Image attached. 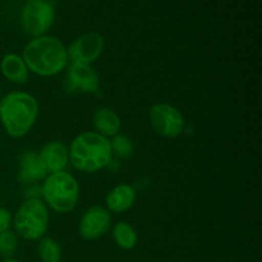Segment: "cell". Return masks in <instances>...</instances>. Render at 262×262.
<instances>
[{
    "instance_id": "4",
    "label": "cell",
    "mask_w": 262,
    "mask_h": 262,
    "mask_svg": "<svg viewBox=\"0 0 262 262\" xmlns=\"http://www.w3.org/2000/svg\"><path fill=\"white\" fill-rule=\"evenodd\" d=\"M41 196L54 211L59 214L71 212L78 202V182L68 171L51 173L43 179Z\"/></svg>"
},
{
    "instance_id": "22",
    "label": "cell",
    "mask_w": 262,
    "mask_h": 262,
    "mask_svg": "<svg viewBox=\"0 0 262 262\" xmlns=\"http://www.w3.org/2000/svg\"><path fill=\"white\" fill-rule=\"evenodd\" d=\"M28 2H35V0H26V3H28Z\"/></svg>"
},
{
    "instance_id": "15",
    "label": "cell",
    "mask_w": 262,
    "mask_h": 262,
    "mask_svg": "<svg viewBox=\"0 0 262 262\" xmlns=\"http://www.w3.org/2000/svg\"><path fill=\"white\" fill-rule=\"evenodd\" d=\"M94 125L97 133L104 137H114L119 133L122 120L119 115L109 107H101L96 110L94 115Z\"/></svg>"
},
{
    "instance_id": "13",
    "label": "cell",
    "mask_w": 262,
    "mask_h": 262,
    "mask_svg": "<svg viewBox=\"0 0 262 262\" xmlns=\"http://www.w3.org/2000/svg\"><path fill=\"white\" fill-rule=\"evenodd\" d=\"M48 177V173L41 165L37 154L28 151L22 155L19 160V174L18 178L23 183H36L43 181Z\"/></svg>"
},
{
    "instance_id": "2",
    "label": "cell",
    "mask_w": 262,
    "mask_h": 262,
    "mask_svg": "<svg viewBox=\"0 0 262 262\" xmlns=\"http://www.w3.org/2000/svg\"><path fill=\"white\" fill-rule=\"evenodd\" d=\"M38 115V102L32 95L22 91L9 92L0 99V122L12 138L27 135Z\"/></svg>"
},
{
    "instance_id": "17",
    "label": "cell",
    "mask_w": 262,
    "mask_h": 262,
    "mask_svg": "<svg viewBox=\"0 0 262 262\" xmlns=\"http://www.w3.org/2000/svg\"><path fill=\"white\" fill-rule=\"evenodd\" d=\"M37 255L41 262H60L61 248L53 238L42 237L38 242Z\"/></svg>"
},
{
    "instance_id": "1",
    "label": "cell",
    "mask_w": 262,
    "mask_h": 262,
    "mask_svg": "<svg viewBox=\"0 0 262 262\" xmlns=\"http://www.w3.org/2000/svg\"><path fill=\"white\" fill-rule=\"evenodd\" d=\"M22 59L28 71L41 77H53L68 66L67 48L53 36H38L31 40L23 50Z\"/></svg>"
},
{
    "instance_id": "20",
    "label": "cell",
    "mask_w": 262,
    "mask_h": 262,
    "mask_svg": "<svg viewBox=\"0 0 262 262\" xmlns=\"http://www.w3.org/2000/svg\"><path fill=\"white\" fill-rule=\"evenodd\" d=\"M12 223H13V219L10 212L8 211L7 209L0 207V233L9 230Z\"/></svg>"
},
{
    "instance_id": "10",
    "label": "cell",
    "mask_w": 262,
    "mask_h": 262,
    "mask_svg": "<svg viewBox=\"0 0 262 262\" xmlns=\"http://www.w3.org/2000/svg\"><path fill=\"white\" fill-rule=\"evenodd\" d=\"M112 227V215L102 206H92L79 222V234L87 241H95L106 234Z\"/></svg>"
},
{
    "instance_id": "18",
    "label": "cell",
    "mask_w": 262,
    "mask_h": 262,
    "mask_svg": "<svg viewBox=\"0 0 262 262\" xmlns=\"http://www.w3.org/2000/svg\"><path fill=\"white\" fill-rule=\"evenodd\" d=\"M110 146H112L113 155H117L120 159H128L133 154L132 141L123 135L114 136Z\"/></svg>"
},
{
    "instance_id": "14",
    "label": "cell",
    "mask_w": 262,
    "mask_h": 262,
    "mask_svg": "<svg viewBox=\"0 0 262 262\" xmlns=\"http://www.w3.org/2000/svg\"><path fill=\"white\" fill-rule=\"evenodd\" d=\"M0 71L3 76L15 84H23L28 79V68L22 56L17 54H7L0 60Z\"/></svg>"
},
{
    "instance_id": "16",
    "label": "cell",
    "mask_w": 262,
    "mask_h": 262,
    "mask_svg": "<svg viewBox=\"0 0 262 262\" xmlns=\"http://www.w3.org/2000/svg\"><path fill=\"white\" fill-rule=\"evenodd\" d=\"M113 238L123 250H133L137 245V233L125 222H118L113 228Z\"/></svg>"
},
{
    "instance_id": "8",
    "label": "cell",
    "mask_w": 262,
    "mask_h": 262,
    "mask_svg": "<svg viewBox=\"0 0 262 262\" xmlns=\"http://www.w3.org/2000/svg\"><path fill=\"white\" fill-rule=\"evenodd\" d=\"M104 48L105 40L99 32H87L77 37L71 43L67 53L72 63L91 66L101 55Z\"/></svg>"
},
{
    "instance_id": "7",
    "label": "cell",
    "mask_w": 262,
    "mask_h": 262,
    "mask_svg": "<svg viewBox=\"0 0 262 262\" xmlns=\"http://www.w3.org/2000/svg\"><path fill=\"white\" fill-rule=\"evenodd\" d=\"M150 122L156 133L166 138H176L184 130V118L177 107L169 104H156L150 109Z\"/></svg>"
},
{
    "instance_id": "6",
    "label": "cell",
    "mask_w": 262,
    "mask_h": 262,
    "mask_svg": "<svg viewBox=\"0 0 262 262\" xmlns=\"http://www.w3.org/2000/svg\"><path fill=\"white\" fill-rule=\"evenodd\" d=\"M55 13L53 5L46 0H35L23 5L20 23L27 35L32 37L43 36L54 23Z\"/></svg>"
},
{
    "instance_id": "11",
    "label": "cell",
    "mask_w": 262,
    "mask_h": 262,
    "mask_svg": "<svg viewBox=\"0 0 262 262\" xmlns=\"http://www.w3.org/2000/svg\"><path fill=\"white\" fill-rule=\"evenodd\" d=\"M37 156L46 173L50 174L63 171L69 161L68 147L60 141H51L46 143Z\"/></svg>"
},
{
    "instance_id": "9",
    "label": "cell",
    "mask_w": 262,
    "mask_h": 262,
    "mask_svg": "<svg viewBox=\"0 0 262 262\" xmlns=\"http://www.w3.org/2000/svg\"><path fill=\"white\" fill-rule=\"evenodd\" d=\"M64 87L67 92L92 94L99 89V76L92 66L72 63L67 72Z\"/></svg>"
},
{
    "instance_id": "19",
    "label": "cell",
    "mask_w": 262,
    "mask_h": 262,
    "mask_svg": "<svg viewBox=\"0 0 262 262\" xmlns=\"http://www.w3.org/2000/svg\"><path fill=\"white\" fill-rule=\"evenodd\" d=\"M18 248V237L14 232L0 233V256L5 258L12 257Z\"/></svg>"
},
{
    "instance_id": "12",
    "label": "cell",
    "mask_w": 262,
    "mask_h": 262,
    "mask_svg": "<svg viewBox=\"0 0 262 262\" xmlns=\"http://www.w3.org/2000/svg\"><path fill=\"white\" fill-rule=\"evenodd\" d=\"M136 197H137V193L132 186L118 184L107 193L105 202H106V207L110 211L119 214V212L127 211L133 206Z\"/></svg>"
},
{
    "instance_id": "21",
    "label": "cell",
    "mask_w": 262,
    "mask_h": 262,
    "mask_svg": "<svg viewBox=\"0 0 262 262\" xmlns=\"http://www.w3.org/2000/svg\"><path fill=\"white\" fill-rule=\"evenodd\" d=\"M2 262H19L18 260H15V258H12V257H9V258H4V260H3Z\"/></svg>"
},
{
    "instance_id": "3",
    "label": "cell",
    "mask_w": 262,
    "mask_h": 262,
    "mask_svg": "<svg viewBox=\"0 0 262 262\" xmlns=\"http://www.w3.org/2000/svg\"><path fill=\"white\" fill-rule=\"evenodd\" d=\"M69 161L79 171L95 173L112 163L110 141L97 132H83L69 146Z\"/></svg>"
},
{
    "instance_id": "23",
    "label": "cell",
    "mask_w": 262,
    "mask_h": 262,
    "mask_svg": "<svg viewBox=\"0 0 262 262\" xmlns=\"http://www.w3.org/2000/svg\"><path fill=\"white\" fill-rule=\"evenodd\" d=\"M0 99H2V91H0Z\"/></svg>"
},
{
    "instance_id": "24",
    "label": "cell",
    "mask_w": 262,
    "mask_h": 262,
    "mask_svg": "<svg viewBox=\"0 0 262 262\" xmlns=\"http://www.w3.org/2000/svg\"><path fill=\"white\" fill-rule=\"evenodd\" d=\"M0 60H2V55H0Z\"/></svg>"
},
{
    "instance_id": "5",
    "label": "cell",
    "mask_w": 262,
    "mask_h": 262,
    "mask_svg": "<svg viewBox=\"0 0 262 262\" xmlns=\"http://www.w3.org/2000/svg\"><path fill=\"white\" fill-rule=\"evenodd\" d=\"M12 224L17 234L25 239H41L49 227L48 206L40 199L26 200L15 212Z\"/></svg>"
}]
</instances>
